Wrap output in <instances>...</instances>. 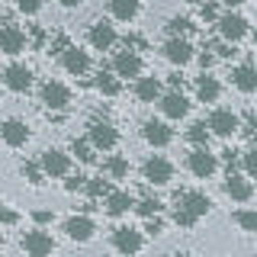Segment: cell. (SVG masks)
<instances>
[{"instance_id":"1","label":"cell","mask_w":257,"mask_h":257,"mask_svg":"<svg viewBox=\"0 0 257 257\" xmlns=\"http://www.w3.org/2000/svg\"><path fill=\"white\" fill-rule=\"evenodd\" d=\"M209 209H212V199L199 190H187V193H177V209H174V222L180 228H193L199 219H206Z\"/></svg>"},{"instance_id":"2","label":"cell","mask_w":257,"mask_h":257,"mask_svg":"<svg viewBox=\"0 0 257 257\" xmlns=\"http://www.w3.org/2000/svg\"><path fill=\"white\" fill-rule=\"evenodd\" d=\"M87 142H90L96 151H112L119 145V128L112 125L109 119H90V125H87Z\"/></svg>"},{"instance_id":"3","label":"cell","mask_w":257,"mask_h":257,"mask_svg":"<svg viewBox=\"0 0 257 257\" xmlns=\"http://www.w3.org/2000/svg\"><path fill=\"white\" fill-rule=\"evenodd\" d=\"M109 71H112L119 80H125V77L139 80L142 71H145V61H142V55L135 52V48H122V52L112 55V68H109Z\"/></svg>"},{"instance_id":"4","label":"cell","mask_w":257,"mask_h":257,"mask_svg":"<svg viewBox=\"0 0 257 257\" xmlns=\"http://www.w3.org/2000/svg\"><path fill=\"white\" fill-rule=\"evenodd\" d=\"M20 247L26 251V257H52L55 254V238L48 235L45 228H32V231H26V235L20 238Z\"/></svg>"},{"instance_id":"5","label":"cell","mask_w":257,"mask_h":257,"mask_svg":"<svg viewBox=\"0 0 257 257\" xmlns=\"http://www.w3.org/2000/svg\"><path fill=\"white\" fill-rule=\"evenodd\" d=\"M39 100H42V106L48 112H61V109L71 106V90L61 80H45V84L39 87Z\"/></svg>"},{"instance_id":"6","label":"cell","mask_w":257,"mask_h":257,"mask_svg":"<svg viewBox=\"0 0 257 257\" xmlns=\"http://www.w3.org/2000/svg\"><path fill=\"white\" fill-rule=\"evenodd\" d=\"M187 171L199 180H209L215 171H219V155H212L209 148H190L187 155Z\"/></svg>"},{"instance_id":"7","label":"cell","mask_w":257,"mask_h":257,"mask_svg":"<svg viewBox=\"0 0 257 257\" xmlns=\"http://www.w3.org/2000/svg\"><path fill=\"white\" fill-rule=\"evenodd\" d=\"M215 29H219V36H222V42H241V39L251 32V26H247V20L241 13L235 10H228V13H222L219 16V23H215Z\"/></svg>"},{"instance_id":"8","label":"cell","mask_w":257,"mask_h":257,"mask_svg":"<svg viewBox=\"0 0 257 257\" xmlns=\"http://www.w3.org/2000/svg\"><path fill=\"white\" fill-rule=\"evenodd\" d=\"M206 125H209V132L219 135V139H231V135L241 128V116H238V112H231V109H225V106H219V109L209 112Z\"/></svg>"},{"instance_id":"9","label":"cell","mask_w":257,"mask_h":257,"mask_svg":"<svg viewBox=\"0 0 257 257\" xmlns=\"http://www.w3.org/2000/svg\"><path fill=\"white\" fill-rule=\"evenodd\" d=\"M71 161H74V158H71L68 151H61V148H45L42 155H39V164H42L45 177H52V180L71 174Z\"/></svg>"},{"instance_id":"10","label":"cell","mask_w":257,"mask_h":257,"mask_svg":"<svg viewBox=\"0 0 257 257\" xmlns=\"http://www.w3.org/2000/svg\"><path fill=\"white\" fill-rule=\"evenodd\" d=\"M112 247H116L122 257H135L145 247V238L139 228H132V225H119V228H112Z\"/></svg>"},{"instance_id":"11","label":"cell","mask_w":257,"mask_h":257,"mask_svg":"<svg viewBox=\"0 0 257 257\" xmlns=\"http://www.w3.org/2000/svg\"><path fill=\"white\" fill-rule=\"evenodd\" d=\"M142 177H145L148 183H155V187H167V183L174 180V164H171L164 155H151V158L142 164Z\"/></svg>"},{"instance_id":"12","label":"cell","mask_w":257,"mask_h":257,"mask_svg":"<svg viewBox=\"0 0 257 257\" xmlns=\"http://www.w3.org/2000/svg\"><path fill=\"white\" fill-rule=\"evenodd\" d=\"M32 84H36V80H32V68H29V64L13 61V64H7V68H4V87H7V90L29 93Z\"/></svg>"},{"instance_id":"13","label":"cell","mask_w":257,"mask_h":257,"mask_svg":"<svg viewBox=\"0 0 257 257\" xmlns=\"http://www.w3.org/2000/svg\"><path fill=\"white\" fill-rule=\"evenodd\" d=\"M64 235H68V241H74V244H87V241L96 235V222L84 212L68 215V219H64Z\"/></svg>"},{"instance_id":"14","label":"cell","mask_w":257,"mask_h":257,"mask_svg":"<svg viewBox=\"0 0 257 257\" xmlns=\"http://www.w3.org/2000/svg\"><path fill=\"white\" fill-rule=\"evenodd\" d=\"M87 42H90V48H96V52H109V48L119 42L116 26H112L109 20H96V23H90V29H87Z\"/></svg>"},{"instance_id":"15","label":"cell","mask_w":257,"mask_h":257,"mask_svg":"<svg viewBox=\"0 0 257 257\" xmlns=\"http://www.w3.org/2000/svg\"><path fill=\"white\" fill-rule=\"evenodd\" d=\"M158 106H161V112H164V119L177 122V119H187L190 100H187V93H183V90H167V93H161Z\"/></svg>"},{"instance_id":"16","label":"cell","mask_w":257,"mask_h":257,"mask_svg":"<svg viewBox=\"0 0 257 257\" xmlns=\"http://www.w3.org/2000/svg\"><path fill=\"white\" fill-rule=\"evenodd\" d=\"M142 139L151 145V148H167L174 142V128L164 122V119H145L142 122Z\"/></svg>"},{"instance_id":"17","label":"cell","mask_w":257,"mask_h":257,"mask_svg":"<svg viewBox=\"0 0 257 257\" xmlns=\"http://www.w3.org/2000/svg\"><path fill=\"white\" fill-rule=\"evenodd\" d=\"M29 125L23 122V119H16V116H10V119H4L0 122V142L7 145V148H23V145L29 142Z\"/></svg>"},{"instance_id":"18","label":"cell","mask_w":257,"mask_h":257,"mask_svg":"<svg viewBox=\"0 0 257 257\" xmlns=\"http://www.w3.org/2000/svg\"><path fill=\"white\" fill-rule=\"evenodd\" d=\"M26 32H23L20 26H13V23H4L0 26V52L10 55V58H16L20 52H26Z\"/></svg>"},{"instance_id":"19","label":"cell","mask_w":257,"mask_h":257,"mask_svg":"<svg viewBox=\"0 0 257 257\" xmlns=\"http://www.w3.org/2000/svg\"><path fill=\"white\" fill-rule=\"evenodd\" d=\"M58 58H61V68L68 71L71 77H84L87 71H90V55H87L84 48H77V45H68Z\"/></svg>"},{"instance_id":"20","label":"cell","mask_w":257,"mask_h":257,"mask_svg":"<svg viewBox=\"0 0 257 257\" xmlns=\"http://www.w3.org/2000/svg\"><path fill=\"white\" fill-rule=\"evenodd\" d=\"M161 52H164V58L171 64H177V68H183V64H190L196 58V48H193L190 39H167Z\"/></svg>"},{"instance_id":"21","label":"cell","mask_w":257,"mask_h":257,"mask_svg":"<svg viewBox=\"0 0 257 257\" xmlns=\"http://www.w3.org/2000/svg\"><path fill=\"white\" fill-rule=\"evenodd\" d=\"M222 190H225V196L235 199V203H247V199L254 196V183L247 180L244 174H228L225 183H222Z\"/></svg>"},{"instance_id":"22","label":"cell","mask_w":257,"mask_h":257,"mask_svg":"<svg viewBox=\"0 0 257 257\" xmlns=\"http://www.w3.org/2000/svg\"><path fill=\"white\" fill-rule=\"evenodd\" d=\"M231 84L238 93H257V64H238L231 71Z\"/></svg>"},{"instance_id":"23","label":"cell","mask_w":257,"mask_h":257,"mask_svg":"<svg viewBox=\"0 0 257 257\" xmlns=\"http://www.w3.org/2000/svg\"><path fill=\"white\" fill-rule=\"evenodd\" d=\"M132 209H135V196L128 190H112L109 196H106V215H112V219L132 212Z\"/></svg>"},{"instance_id":"24","label":"cell","mask_w":257,"mask_h":257,"mask_svg":"<svg viewBox=\"0 0 257 257\" xmlns=\"http://www.w3.org/2000/svg\"><path fill=\"white\" fill-rule=\"evenodd\" d=\"M219 96H222L219 77H212L209 71H203V74L196 77V100H199V103H215Z\"/></svg>"},{"instance_id":"25","label":"cell","mask_w":257,"mask_h":257,"mask_svg":"<svg viewBox=\"0 0 257 257\" xmlns=\"http://www.w3.org/2000/svg\"><path fill=\"white\" fill-rule=\"evenodd\" d=\"M132 93H135V100H139V103H158L164 90H161V80L158 77H139L132 84Z\"/></svg>"},{"instance_id":"26","label":"cell","mask_w":257,"mask_h":257,"mask_svg":"<svg viewBox=\"0 0 257 257\" xmlns=\"http://www.w3.org/2000/svg\"><path fill=\"white\" fill-rule=\"evenodd\" d=\"M139 10H142L139 0H109V16L116 23H132L139 16Z\"/></svg>"},{"instance_id":"27","label":"cell","mask_w":257,"mask_h":257,"mask_svg":"<svg viewBox=\"0 0 257 257\" xmlns=\"http://www.w3.org/2000/svg\"><path fill=\"white\" fill-rule=\"evenodd\" d=\"M93 87H96V90H100L103 96H119V93H122V80L112 74V71H103V68L96 71Z\"/></svg>"},{"instance_id":"28","label":"cell","mask_w":257,"mask_h":257,"mask_svg":"<svg viewBox=\"0 0 257 257\" xmlns=\"http://www.w3.org/2000/svg\"><path fill=\"white\" fill-rule=\"evenodd\" d=\"M103 171H106L109 180H125V177H128V158H122V155H109L106 161H103Z\"/></svg>"},{"instance_id":"29","label":"cell","mask_w":257,"mask_h":257,"mask_svg":"<svg viewBox=\"0 0 257 257\" xmlns=\"http://www.w3.org/2000/svg\"><path fill=\"white\" fill-rule=\"evenodd\" d=\"M68 155L77 158L80 164H93V161H96V148L87 139H74V142H71V148H68Z\"/></svg>"},{"instance_id":"30","label":"cell","mask_w":257,"mask_h":257,"mask_svg":"<svg viewBox=\"0 0 257 257\" xmlns=\"http://www.w3.org/2000/svg\"><path fill=\"white\" fill-rule=\"evenodd\" d=\"M164 29H167V39H187L193 32V20H187V16H171Z\"/></svg>"},{"instance_id":"31","label":"cell","mask_w":257,"mask_h":257,"mask_svg":"<svg viewBox=\"0 0 257 257\" xmlns=\"http://www.w3.org/2000/svg\"><path fill=\"white\" fill-rule=\"evenodd\" d=\"M209 139H212V132H209L206 122H193L187 128V142L193 145V148H209Z\"/></svg>"},{"instance_id":"32","label":"cell","mask_w":257,"mask_h":257,"mask_svg":"<svg viewBox=\"0 0 257 257\" xmlns=\"http://www.w3.org/2000/svg\"><path fill=\"white\" fill-rule=\"evenodd\" d=\"M20 174L26 177V180L32 183V187H42V183L48 180V177H45V171H42V164H39V161H23Z\"/></svg>"},{"instance_id":"33","label":"cell","mask_w":257,"mask_h":257,"mask_svg":"<svg viewBox=\"0 0 257 257\" xmlns=\"http://www.w3.org/2000/svg\"><path fill=\"white\" fill-rule=\"evenodd\" d=\"M161 199L158 196H142L139 203H135V212L142 215V219H155V215H161Z\"/></svg>"},{"instance_id":"34","label":"cell","mask_w":257,"mask_h":257,"mask_svg":"<svg viewBox=\"0 0 257 257\" xmlns=\"http://www.w3.org/2000/svg\"><path fill=\"white\" fill-rule=\"evenodd\" d=\"M231 219L241 231H257V209H238Z\"/></svg>"},{"instance_id":"35","label":"cell","mask_w":257,"mask_h":257,"mask_svg":"<svg viewBox=\"0 0 257 257\" xmlns=\"http://www.w3.org/2000/svg\"><path fill=\"white\" fill-rule=\"evenodd\" d=\"M241 171H244L247 180H257V145L241 155Z\"/></svg>"},{"instance_id":"36","label":"cell","mask_w":257,"mask_h":257,"mask_svg":"<svg viewBox=\"0 0 257 257\" xmlns=\"http://www.w3.org/2000/svg\"><path fill=\"white\" fill-rule=\"evenodd\" d=\"M84 193H87L90 199H100V196L106 199L109 193H112V187H109L106 180H90V177H87V187H84Z\"/></svg>"},{"instance_id":"37","label":"cell","mask_w":257,"mask_h":257,"mask_svg":"<svg viewBox=\"0 0 257 257\" xmlns=\"http://www.w3.org/2000/svg\"><path fill=\"white\" fill-rule=\"evenodd\" d=\"M84 187H87L84 174H68V177H64V190H68V193H84Z\"/></svg>"},{"instance_id":"38","label":"cell","mask_w":257,"mask_h":257,"mask_svg":"<svg viewBox=\"0 0 257 257\" xmlns=\"http://www.w3.org/2000/svg\"><path fill=\"white\" fill-rule=\"evenodd\" d=\"M219 7H215L212 4V0H206V4L203 7H199V20H203V23H219Z\"/></svg>"},{"instance_id":"39","label":"cell","mask_w":257,"mask_h":257,"mask_svg":"<svg viewBox=\"0 0 257 257\" xmlns=\"http://www.w3.org/2000/svg\"><path fill=\"white\" fill-rule=\"evenodd\" d=\"M238 132H244L251 142L257 139V116H254V112H244V119H241V128H238Z\"/></svg>"},{"instance_id":"40","label":"cell","mask_w":257,"mask_h":257,"mask_svg":"<svg viewBox=\"0 0 257 257\" xmlns=\"http://www.w3.org/2000/svg\"><path fill=\"white\" fill-rule=\"evenodd\" d=\"M16 7H20L23 16H36V13L45 7V0H16Z\"/></svg>"},{"instance_id":"41","label":"cell","mask_w":257,"mask_h":257,"mask_svg":"<svg viewBox=\"0 0 257 257\" xmlns=\"http://www.w3.org/2000/svg\"><path fill=\"white\" fill-rule=\"evenodd\" d=\"M32 222H36L39 228H45V225L55 222V212H52V209H36V212H32Z\"/></svg>"},{"instance_id":"42","label":"cell","mask_w":257,"mask_h":257,"mask_svg":"<svg viewBox=\"0 0 257 257\" xmlns=\"http://www.w3.org/2000/svg\"><path fill=\"white\" fill-rule=\"evenodd\" d=\"M145 231H148L151 238L164 235V219H161V215H155V219H145Z\"/></svg>"},{"instance_id":"43","label":"cell","mask_w":257,"mask_h":257,"mask_svg":"<svg viewBox=\"0 0 257 257\" xmlns=\"http://www.w3.org/2000/svg\"><path fill=\"white\" fill-rule=\"evenodd\" d=\"M16 222H20V212L10 209L7 203H0V225H16Z\"/></svg>"},{"instance_id":"44","label":"cell","mask_w":257,"mask_h":257,"mask_svg":"<svg viewBox=\"0 0 257 257\" xmlns=\"http://www.w3.org/2000/svg\"><path fill=\"white\" fill-rule=\"evenodd\" d=\"M209 52H212L215 58H231V55H235V45H231V42H219V45L209 48Z\"/></svg>"},{"instance_id":"45","label":"cell","mask_w":257,"mask_h":257,"mask_svg":"<svg viewBox=\"0 0 257 257\" xmlns=\"http://www.w3.org/2000/svg\"><path fill=\"white\" fill-rule=\"evenodd\" d=\"M196 58H199V68H203V71H209V68H212L215 61H219V58H215L212 52H203V55H196Z\"/></svg>"},{"instance_id":"46","label":"cell","mask_w":257,"mask_h":257,"mask_svg":"<svg viewBox=\"0 0 257 257\" xmlns=\"http://www.w3.org/2000/svg\"><path fill=\"white\" fill-rule=\"evenodd\" d=\"M58 4L64 7V10H77V7L84 4V0H58Z\"/></svg>"},{"instance_id":"47","label":"cell","mask_w":257,"mask_h":257,"mask_svg":"<svg viewBox=\"0 0 257 257\" xmlns=\"http://www.w3.org/2000/svg\"><path fill=\"white\" fill-rule=\"evenodd\" d=\"M171 90H183V77L180 74H171Z\"/></svg>"},{"instance_id":"48","label":"cell","mask_w":257,"mask_h":257,"mask_svg":"<svg viewBox=\"0 0 257 257\" xmlns=\"http://www.w3.org/2000/svg\"><path fill=\"white\" fill-rule=\"evenodd\" d=\"M222 4L228 7V10H238V7H241V4H247V0H222Z\"/></svg>"},{"instance_id":"49","label":"cell","mask_w":257,"mask_h":257,"mask_svg":"<svg viewBox=\"0 0 257 257\" xmlns=\"http://www.w3.org/2000/svg\"><path fill=\"white\" fill-rule=\"evenodd\" d=\"M171 257H193V254H187V251H177V254H171Z\"/></svg>"},{"instance_id":"50","label":"cell","mask_w":257,"mask_h":257,"mask_svg":"<svg viewBox=\"0 0 257 257\" xmlns=\"http://www.w3.org/2000/svg\"><path fill=\"white\" fill-rule=\"evenodd\" d=\"M183 4H199V0H183Z\"/></svg>"},{"instance_id":"51","label":"cell","mask_w":257,"mask_h":257,"mask_svg":"<svg viewBox=\"0 0 257 257\" xmlns=\"http://www.w3.org/2000/svg\"><path fill=\"white\" fill-rule=\"evenodd\" d=\"M0 247H4V235H0Z\"/></svg>"},{"instance_id":"52","label":"cell","mask_w":257,"mask_h":257,"mask_svg":"<svg viewBox=\"0 0 257 257\" xmlns=\"http://www.w3.org/2000/svg\"><path fill=\"white\" fill-rule=\"evenodd\" d=\"M254 145H257V139H254Z\"/></svg>"},{"instance_id":"53","label":"cell","mask_w":257,"mask_h":257,"mask_svg":"<svg viewBox=\"0 0 257 257\" xmlns=\"http://www.w3.org/2000/svg\"><path fill=\"white\" fill-rule=\"evenodd\" d=\"M119 257H122V254H119Z\"/></svg>"},{"instance_id":"54","label":"cell","mask_w":257,"mask_h":257,"mask_svg":"<svg viewBox=\"0 0 257 257\" xmlns=\"http://www.w3.org/2000/svg\"><path fill=\"white\" fill-rule=\"evenodd\" d=\"M254 39H257V36H254Z\"/></svg>"}]
</instances>
